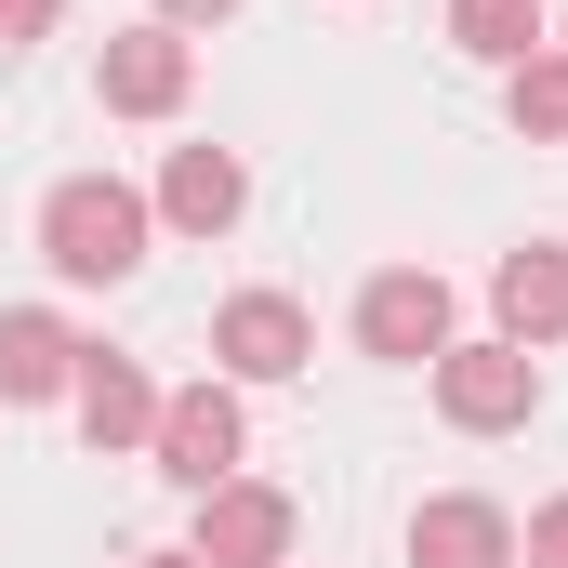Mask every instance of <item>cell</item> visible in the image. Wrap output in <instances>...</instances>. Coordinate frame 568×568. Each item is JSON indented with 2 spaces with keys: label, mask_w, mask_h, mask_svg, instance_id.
Wrapping results in <instances>:
<instances>
[{
  "label": "cell",
  "mask_w": 568,
  "mask_h": 568,
  "mask_svg": "<svg viewBox=\"0 0 568 568\" xmlns=\"http://www.w3.org/2000/svg\"><path fill=\"white\" fill-rule=\"evenodd\" d=\"M145 225H159V212H145L120 172H67V185L40 199V265L67 291H120L145 265Z\"/></svg>",
  "instance_id": "obj_1"
},
{
  "label": "cell",
  "mask_w": 568,
  "mask_h": 568,
  "mask_svg": "<svg viewBox=\"0 0 568 568\" xmlns=\"http://www.w3.org/2000/svg\"><path fill=\"white\" fill-rule=\"evenodd\" d=\"M239 449H252V424H239V384H172V397H159L145 463H159L172 489H225V476H239Z\"/></svg>",
  "instance_id": "obj_2"
},
{
  "label": "cell",
  "mask_w": 568,
  "mask_h": 568,
  "mask_svg": "<svg viewBox=\"0 0 568 568\" xmlns=\"http://www.w3.org/2000/svg\"><path fill=\"white\" fill-rule=\"evenodd\" d=\"M357 344L384 357V371H436L463 331H449V278L436 265H384V278L357 291Z\"/></svg>",
  "instance_id": "obj_3"
},
{
  "label": "cell",
  "mask_w": 568,
  "mask_h": 568,
  "mask_svg": "<svg viewBox=\"0 0 568 568\" xmlns=\"http://www.w3.org/2000/svg\"><path fill=\"white\" fill-rule=\"evenodd\" d=\"M436 410L463 436H516L542 410V357H529V344H449V357H436Z\"/></svg>",
  "instance_id": "obj_4"
},
{
  "label": "cell",
  "mask_w": 568,
  "mask_h": 568,
  "mask_svg": "<svg viewBox=\"0 0 568 568\" xmlns=\"http://www.w3.org/2000/svg\"><path fill=\"white\" fill-rule=\"evenodd\" d=\"M93 93H106V120H172V106L199 93V40L145 13V27H120V40H106V67H93Z\"/></svg>",
  "instance_id": "obj_5"
},
{
  "label": "cell",
  "mask_w": 568,
  "mask_h": 568,
  "mask_svg": "<svg viewBox=\"0 0 568 568\" xmlns=\"http://www.w3.org/2000/svg\"><path fill=\"white\" fill-rule=\"evenodd\" d=\"M199 568H291V489L265 476H225V489H199Z\"/></svg>",
  "instance_id": "obj_6"
},
{
  "label": "cell",
  "mask_w": 568,
  "mask_h": 568,
  "mask_svg": "<svg viewBox=\"0 0 568 568\" xmlns=\"http://www.w3.org/2000/svg\"><path fill=\"white\" fill-rule=\"evenodd\" d=\"M212 357H225V384H291V371L317 357V331H304L291 291H239V304L212 317Z\"/></svg>",
  "instance_id": "obj_7"
},
{
  "label": "cell",
  "mask_w": 568,
  "mask_h": 568,
  "mask_svg": "<svg viewBox=\"0 0 568 568\" xmlns=\"http://www.w3.org/2000/svg\"><path fill=\"white\" fill-rule=\"evenodd\" d=\"M410 568H516V516L489 489H436L410 503Z\"/></svg>",
  "instance_id": "obj_8"
},
{
  "label": "cell",
  "mask_w": 568,
  "mask_h": 568,
  "mask_svg": "<svg viewBox=\"0 0 568 568\" xmlns=\"http://www.w3.org/2000/svg\"><path fill=\"white\" fill-rule=\"evenodd\" d=\"M159 225H185V239H225L239 212H252V172H239V145H172V172H159V199H145Z\"/></svg>",
  "instance_id": "obj_9"
},
{
  "label": "cell",
  "mask_w": 568,
  "mask_h": 568,
  "mask_svg": "<svg viewBox=\"0 0 568 568\" xmlns=\"http://www.w3.org/2000/svg\"><path fill=\"white\" fill-rule=\"evenodd\" d=\"M80 384V331L53 304H0V410H40Z\"/></svg>",
  "instance_id": "obj_10"
},
{
  "label": "cell",
  "mask_w": 568,
  "mask_h": 568,
  "mask_svg": "<svg viewBox=\"0 0 568 568\" xmlns=\"http://www.w3.org/2000/svg\"><path fill=\"white\" fill-rule=\"evenodd\" d=\"M67 397H80V436H93L106 463L159 436V384H145L133 357H106V344H80V384H67Z\"/></svg>",
  "instance_id": "obj_11"
},
{
  "label": "cell",
  "mask_w": 568,
  "mask_h": 568,
  "mask_svg": "<svg viewBox=\"0 0 568 568\" xmlns=\"http://www.w3.org/2000/svg\"><path fill=\"white\" fill-rule=\"evenodd\" d=\"M489 304H503V344H568V252L556 239L503 252L489 265Z\"/></svg>",
  "instance_id": "obj_12"
},
{
  "label": "cell",
  "mask_w": 568,
  "mask_h": 568,
  "mask_svg": "<svg viewBox=\"0 0 568 568\" xmlns=\"http://www.w3.org/2000/svg\"><path fill=\"white\" fill-rule=\"evenodd\" d=\"M449 40L476 67H529L542 53V0H449Z\"/></svg>",
  "instance_id": "obj_13"
},
{
  "label": "cell",
  "mask_w": 568,
  "mask_h": 568,
  "mask_svg": "<svg viewBox=\"0 0 568 568\" xmlns=\"http://www.w3.org/2000/svg\"><path fill=\"white\" fill-rule=\"evenodd\" d=\"M503 106H516L529 145H568V53H556V40H542L529 67H503Z\"/></svg>",
  "instance_id": "obj_14"
},
{
  "label": "cell",
  "mask_w": 568,
  "mask_h": 568,
  "mask_svg": "<svg viewBox=\"0 0 568 568\" xmlns=\"http://www.w3.org/2000/svg\"><path fill=\"white\" fill-rule=\"evenodd\" d=\"M516 568H568V503H542V516L516 529Z\"/></svg>",
  "instance_id": "obj_15"
},
{
  "label": "cell",
  "mask_w": 568,
  "mask_h": 568,
  "mask_svg": "<svg viewBox=\"0 0 568 568\" xmlns=\"http://www.w3.org/2000/svg\"><path fill=\"white\" fill-rule=\"evenodd\" d=\"M53 13H67V0H0V53H27V40H53Z\"/></svg>",
  "instance_id": "obj_16"
},
{
  "label": "cell",
  "mask_w": 568,
  "mask_h": 568,
  "mask_svg": "<svg viewBox=\"0 0 568 568\" xmlns=\"http://www.w3.org/2000/svg\"><path fill=\"white\" fill-rule=\"evenodd\" d=\"M239 0H159V27H225Z\"/></svg>",
  "instance_id": "obj_17"
},
{
  "label": "cell",
  "mask_w": 568,
  "mask_h": 568,
  "mask_svg": "<svg viewBox=\"0 0 568 568\" xmlns=\"http://www.w3.org/2000/svg\"><path fill=\"white\" fill-rule=\"evenodd\" d=\"M133 568H199V556H133Z\"/></svg>",
  "instance_id": "obj_18"
}]
</instances>
